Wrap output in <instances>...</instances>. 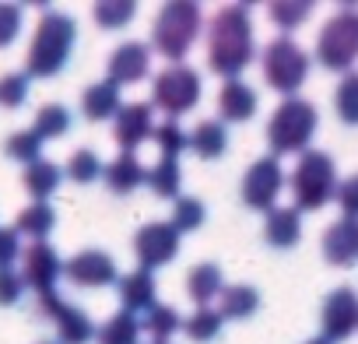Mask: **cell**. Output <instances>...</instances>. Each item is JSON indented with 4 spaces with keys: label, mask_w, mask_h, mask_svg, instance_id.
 Instances as JSON below:
<instances>
[{
    "label": "cell",
    "mask_w": 358,
    "mask_h": 344,
    "mask_svg": "<svg viewBox=\"0 0 358 344\" xmlns=\"http://www.w3.org/2000/svg\"><path fill=\"white\" fill-rule=\"evenodd\" d=\"M22 183H25V190L32 194V201H36V204H50V197H53V194H57V187L64 183V169H60L57 162L39 158V162L25 165Z\"/></svg>",
    "instance_id": "obj_24"
},
{
    "label": "cell",
    "mask_w": 358,
    "mask_h": 344,
    "mask_svg": "<svg viewBox=\"0 0 358 344\" xmlns=\"http://www.w3.org/2000/svg\"><path fill=\"white\" fill-rule=\"evenodd\" d=\"M151 141L158 144V151H162V158H179L187 151V130L179 127L176 120H165V123H158L155 127V134H151Z\"/></svg>",
    "instance_id": "obj_39"
},
{
    "label": "cell",
    "mask_w": 358,
    "mask_h": 344,
    "mask_svg": "<svg viewBox=\"0 0 358 344\" xmlns=\"http://www.w3.org/2000/svg\"><path fill=\"white\" fill-rule=\"evenodd\" d=\"M215 309L222 313V320H250L260 309V292L253 285H225Z\"/></svg>",
    "instance_id": "obj_25"
},
{
    "label": "cell",
    "mask_w": 358,
    "mask_h": 344,
    "mask_svg": "<svg viewBox=\"0 0 358 344\" xmlns=\"http://www.w3.org/2000/svg\"><path fill=\"white\" fill-rule=\"evenodd\" d=\"M25 99H29L25 71H15V74L0 78V106H4V109H18V106H25Z\"/></svg>",
    "instance_id": "obj_40"
},
{
    "label": "cell",
    "mask_w": 358,
    "mask_h": 344,
    "mask_svg": "<svg viewBox=\"0 0 358 344\" xmlns=\"http://www.w3.org/2000/svg\"><path fill=\"white\" fill-rule=\"evenodd\" d=\"M187 148L204 158V162H215L229 151V127L222 120H201L190 134H187Z\"/></svg>",
    "instance_id": "obj_21"
},
{
    "label": "cell",
    "mask_w": 358,
    "mask_h": 344,
    "mask_svg": "<svg viewBox=\"0 0 358 344\" xmlns=\"http://www.w3.org/2000/svg\"><path fill=\"white\" fill-rule=\"evenodd\" d=\"M316 60L327 71L348 74L358 60V8L344 4L316 36Z\"/></svg>",
    "instance_id": "obj_7"
},
{
    "label": "cell",
    "mask_w": 358,
    "mask_h": 344,
    "mask_svg": "<svg viewBox=\"0 0 358 344\" xmlns=\"http://www.w3.org/2000/svg\"><path fill=\"white\" fill-rule=\"evenodd\" d=\"M74 43H78V25L74 18L60 15V11H50L43 8V18L36 25V36L29 43V53H25V78H57L71 53H74Z\"/></svg>",
    "instance_id": "obj_2"
},
{
    "label": "cell",
    "mask_w": 358,
    "mask_h": 344,
    "mask_svg": "<svg viewBox=\"0 0 358 344\" xmlns=\"http://www.w3.org/2000/svg\"><path fill=\"white\" fill-rule=\"evenodd\" d=\"M25 295V281L18 271H0V306H18V299Z\"/></svg>",
    "instance_id": "obj_43"
},
{
    "label": "cell",
    "mask_w": 358,
    "mask_h": 344,
    "mask_svg": "<svg viewBox=\"0 0 358 344\" xmlns=\"http://www.w3.org/2000/svg\"><path fill=\"white\" fill-rule=\"evenodd\" d=\"M292 197H295V211H320L334 201L337 194V165L327 151L309 148L299 155V165L292 172Z\"/></svg>",
    "instance_id": "obj_5"
},
{
    "label": "cell",
    "mask_w": 358,
    "mask_h": 344,
    "mask_svg": "<svg viewBox=\"0 0 358 344\" xmlns=\"http://www.w3.org/2000/svg\"><path fill=\"white\" fill-rule=\"evenodd\" d=\"M141 330H144V334H151V341L169 344V337H172V334L183 330V316H179V309H176V306H155V309H148V313H144Z\"/></svg>",
    "instance_id": "obj_32"
},
{
    "label": "cell",
    "mask_w": 358,
    "mask_h": 344,
    "mask_svg": "<svg viewBox=\"0 0 358 344\" xmlns=\"http://www.w3.org/2000/svg\"><path fill=\"white\" fill-rule=\"evenodd\" d=\"M120 106H123V95L113 81H95V85H88L81 92V116L92 120V123L113 120L120 113Z\"/></svg>",
    "instance_id": "obj_20"
},
{
    "label": "cell",
    "mask_w": 358,
    "mask_h": 344,
    "mask_svg": "<svg viewBox=\"0 0 358 344\" xmlns=\"http://www.w3.org/2000/svg\"><path fill=\"white\" fill-rule=\"evenodd\" d=\"M4 155L22 162V165H32L43 158V141L32 134V130H15L8 141H4Z\"/></svg>",
    "instance_id": "obj_38"
},
{
    "label": "cell",
    "mask_w": 358,
    "mask_h": 344,
    "mask_svg": "<svg viewBox=\"0 0 358 344\" xmlns=\"http://www.w3.org/2000/svg\"><path fill=\"white\" fill-rule=\"evenodd\" d=\"M222 327H225V320H222V313H218L215 306H197V309L183 320V334H187L190 341H197V344L215 341V337L222 334Z\"/></svg>",
    "instance_id": "obj_31"
},
{
    "label": "cell",
    "mask_w": 358,
    "mask_h": 344,
    "mask_svg": "<svg viewBox=\"0 0 358 344\" xmlns=\"http://www.w3.org/2000/svg\"><path fill=\"white\" fill-rule=\"evenodd\" d=\"M306 344H327V341H323V337H313V341H306Z\"/></svg>",
    "instance_id": "obj_45"
},
{
    "label": "cell",
    "mask_w": 358,
    "mask_h": 344,
    "mask_svg": "<svg viewBox=\"0 0 358 344\" xmlns=\"http://www.w3.org/2000/svg\"><path fill=\"white\" fill-rule=\"evenodd\" d=\"M57 229V211H53V204H29V208H22L18 211V218H15V232L18 236H25V239H32V243H46V236Z\"/></svg>",
    "instance_id": "obj_27"
},
{
    "label": "cell",
    "mask_w": 358,
    "mask_h": 344,
    "mask_svg": "<svg viewBox=\"0 0 358 344\" xmlns=\"http://www.w3.org/2000/svg\"><path fill=\"white\" fill-rule=\"evenodd\" d=\"M36 309H39L43 320H50V323L57 327V334H60L57 344H88V341H95V323H92V316H88L81 306L67 302L60 292L39 295Z\"/></svg>",
    "instance_id": "obj_9"
},
{
    "label": "cell",
    "mask_w": 358,
    "mask_h": 344,
    "mask_svg": "<svg viewBox=\"0 0 358 344\" xmlns=\"http://www.w3.org/2000/svg\"><path fill=\"white\" fill-rule=\"evenodd\" d=\"M222 288H225V274H222V267L218 264H197L190 274H187V292H190V299L197 302V306H211L218 295H222Z\"/></svg>",
    "instance_id": "obj_28"
},
{
    "label": "cell",
    "mask_w": 358,
    "mask_h": 344,
    "mask_svg": "<svg viewBox=\"0 0 358 344\" xmlns=\"http://www.w3.org/2000/svg\"><path fill=\"white\" fill-rule=\"evenodd\" d=\"M102 169H106V162H102V158H99L92 148H78V151L67 158L64 176H67L71 183H81V187H88V183L102 180Z\"/></svg>",
    "instance_id": "obj_33"
},
{
    "label": "cell",
    "mask_w": 358,
    "mask_h": 344,
    "mask_svg": "<svg viewBox=\"0 0 358 344\" xmlns=\"http://www.w3.org/2000/svg\"><path fill=\"white\" fill-rule=\"evenodd\" d=\"M260 71H264V81L281 92L285 99H292L306 78H309V53L292 39V36H278L264 46L260 53Z\"/></svg>",
    "instance_id": "obj_6"
},
{
    "label": "cell",
    "mask_w": 358,
    "mask_h": 344,
    "mask_svg": "<svg viewBox=\"0 0 358 344\" xmlns=\"http://www.w3.org/2000/svg\"><path fill=\"white\" fill-rule=\"evenodd\" d=\"M148 74H151V50H148V43L127 39V43H120V46L109 53L106 81H113L116 88L137 85V81H144Z\"/></svg>",
    "instance_id": "obj_16"
},
{
    "label": "cell",
    "mask_w": 358,
    "mask_h": 344,
    "mask_svg": "<svg viewBox=\"0 0 358 344\" xmlns=\"http://www.w3.org/2000/svg\"><path fill=\"white\" fill-rule=\"evenodd\" d=\"M22 281L25 288H32L36 295L57 292V281L64 278V260L50 243H32L22 250Z\"/></svg>",
    "instance_id": "obj_13"
},
{
    "label": "cell",
    "mask_w": 358,
    "mask_h": 344,
    "mask_svg": "<svg viewBox=\"0 0 358 344\" xmlns=\"http://www.w3.org/2000/svg\"><path fill=\"white\" fill-rule=\"evenodd\" d=\"M334 109L341 116V123L358 127V71H348L334 92Z\"/></svg>",
    "instance_id": "obj_36"
},
{
    "label": "cell",
    "mask_w": 358,
    "mask_h": 344,
    "mask_svg": "<svg viewBox=\"0 0 358 344\" xmlns=\"http://www.w3.org/2000/svg\"><path fill=\"white\" fill-rule=\"evenodd\" d=\"M43 344H53V341H43Z\"/></svg>",
    "instance_id": "obj_47"
},
{
    "label": "cell",
    "mask_w": 358,
    "mask_h": 344,
    "mask_svg": "<svg viewBox=\"0 0 358 344\" xmlns=\"http://www.w3.org/2000/svg\"><path fill=\"white\" fill-rule=\"evenodd\" d=\"M179 253V232L169 222H148L137 229L134 236V257H137V271H158L165 264H172Z\"/></svg>",
    "instance_id": "obj_11"
},
{
    "label": "cell",
    "mask_w": 358,
    "mask_h": 344,
    "mask_svg": "<svg viewBox=\"0 0 358 344\" xmlns=\"http://www.w3.org/2000/svg\"><path fill=\"white\" fill-rule=\"evenodd\" d=\"M151 344H162V341H151Z\"/></svg>",
    "instance_id": "obj_46"
},
{
    "label": "cell",
    "mask_w": 358,
    "mask_h": 344,
    "mask_svg": "<svg viewBox=\"0 0 358 344\" xmlns=\"http://www.w3.org/2000/svg\"><path fill=\"white\" fill-rule=\"evenodd\" d=\"M257 57V39H253V22L246 4H229L222 8L211 25H208V67L232 81L239 78Z\"/></svg>",
    "instance_id": "obj_1"
},
{
    "label": "cell",
    "mask_w": 358,
    "mask_h": 344,
    "mask_svg": "<svg viewBox=\"0 0 358 344\" xmlns=\"http://www.w3.org/2000/svg\"><path fill=\"white\" fill-rule=\"evenodd\" d=\"M144 187L162 197V201H179V190H183V172H179V162L172 158H158L148 172H144Z\"/></svg>",
    "instance_id": "obj_26"
},
{
    "label": "cell",
    "mask_w": 358,
    "mask_h": 344,
    "mask_svg": "<svg viewBox=\"0 0 358 344\" xmlns=\"http://www.w3.org/2000/svg\"><path fill=\"white\" fill-rule=\"evenodd\" d=\"M316 127H320V113L309 99H285L274 116L267 120V144H271V155L281 158V155H302L309 151V141L316 137Z\"/></svg>",
    "instance_id": "obj_4"
},
{
    "label": "cell",
    "mask_w": 358,
    "mask_h": 344,
    "mask_svg": "<svg viewBox=\"0 0 358 344\" xmlns=\"http://www.w3.org/2000/svg\"><path fill=\"white\" fill-rule=\"evenodd\" d=\"M141 341V320L134 313H113L102 327H95V344H137Z\"/></svg>",
    "instance_id": "obj_29"
},
{
    "label": "cell",
    "mask_w": 358,
    "mask_h": 344,
    "mask_svg": "<svg viewBox=\"0 0 358 344\" xmlns=\"http://www.w3.org/2000/svg\"><path fill=\"white\" fill-rule=\"evenodd\" d=\"M334 201L341 204L344 218H355V222H358V172H355V176H348V180H341V183H337V194H334Z\"/></svg>",
    "instance_id": "obj_42"
},
{
    "label": "cell",
    "mask_w": 358,
    "mask_h": 344,
    "mask_svg": "<svg viewBox=\"0 0 358 344\" xmlns=\"http://www.w3.org/2000/svg\"><path fill=\"white\" fill-rule=\"evenodd\" d=\"M320 337L327 344H337V341H348L355 330H358V292L355 288H334L327 299H323V309H320Z\"/></svg>",
    "instance_id": "obj_12"
},
{
    "label": "cell",
    "mask_w": 358,
    "mask_h": 344,
    "mask_svg": "<svg viewBox=\"0 0 358 344\" xmlns=\"http://www.w3.org/2000/svg\"><path fill=\"white\" fill-rule=\"evenodd\" d=\"M323 260L334 267H351L358 264V222L355 218H341L323 232Z\"/></svg>",
    "instance_id": "obj_17"
},
{
    "label": "cell",
    "mask_w": 358,
    "mask_h": 344,
    "mask_svg": "<svg viewBox=\"0 0 358 344\" xmlns=\"http://www.w3.org/2000/svg\"><path fill=\"white\" fill-rule=\"evenodd\" d=\"M204 222H208V208H204L201 197H179L176 208H172V218H169V225L179 236H183V232H197Z\"/></svg>",
    "instance_id": "obj_35"
},
{
    "label": "cell",
    "mask_w": 358,
    "mask_h": 344,
    "mask_svg": "<svg viewBox=\"0 0 358 344\" xmlns=\"http://www.w3.org/2000/svg\"><path fill=\"white\" fill-rule=\"evenodd\" d=\"M71 109L67 106H60V102H46L39 113H36V123H32V134L46 144V141H57V137H64L67 130H71Z\"/></svg>",
    "instance_id": "obj_30"
},
{
    "label": "cell",
    "mask_w": 358,
    "mask_h": 344,
    "mask_svg": "<svg viewBox=\"0 0 358 344\" xmlns=\"http://www.w3.org/2000/svg\"><path fill=\"white\" fill-rule=\"evenodd\" d=\"M15 260H22V236L0 225V271H8Z\"/></svg>",
    "instance_id": "obj_44"
},
{
    "label": "cell",
    "mask_w": 358,
    "mask_h": 344,
    "mask_svg": "<svg viewBox=\"0 0 358 344\" xmlns=\"http://www.w3.org/2000/svg\"><path fill=\"white\" fill-rule=\"evenodd\" d=\"M264 239L274 250H292L302 239V215L295 208H271L264 222Z\"/></svg>",
    "instance_id": "obj_22"
},
{
    "label": "cell",
    "mask_w": 358,
    "mask_h": 344,
    "mask_svg": "<svg viewBox=\"0 0 358 344\" xmlns=\"http://www.w3.org/2000/svg\"><path fill=\"white\" fill-rule=\"evenodd\" d=\"M257 106H260V95H257V88H250L243 78L225 81L222 92H218V113H222V123H246V120H253Z\"/></svg>",
    "instance_id": "obj_18"
},
{
    "label": "cell",
    "mask_w": 358,
    "mask_h": 344,
    "mask_svg": "<svg viewBox=\"0 0 358 344\" xmlns=\"http://www.w3.org/2000/svg\"><path fill=\"white\" fill-rule=\"evenodd\" d=\"M116 288H120V306H123V313H134V316H137V313H148V309L158 306V285H155V278H151L148 271L120 274Z\"/></svg>",
    "instance_id": "obj_19"
},
{
    "label": "cell",
    "mask_w": 358,
    "mask_h": 344,
    "mask_svg": "<svg viewBox=\"0 0 358 344\" xmlns=\"http://www.w3.org/2000/svg\"><path fill=\"white\" fill-rule=\"evenodd\" d=\"M201 95H204V81L187 64H169L151 81V109H162L169 120H179L183 113H190L201 102Z\"/></svg>",
    "instance_id": "obj_8"
},
{
    "label": "cell",
    "mask_w": 358,
    "mask_h": 344,
    "mask_svg": "<svg viewBox=\"0 0 358 344\" xmlns=\"http://www.w3.org/2000/svg\"><path fill=\"white\" fill-rule=\"evenodd\" d=\"M285 187V169L274 155H264L257 158L250 169H246V176H243V204L250 211H271L278 208V194Z\"/></svg>",
    "instance_id": "obj_10"
},
{
    "label": "cell",
    "mask_w": 358,
    "mask_h": 344,
    "mask_svg": "<svg viewBox=\"0 0 358 344\" xmlns=\"http://www.w3.org/2000/svg\"><path fill=\"white\" fill-rule=\"evenodd\" d=\"M271 22L281 29V32H295L299 25H306V18L313 15V4L309 0H278V4L267 8Z\"/></svg>",
    "instance_id": "obj_37"
},
{
    "label": "cell",
    "mask_w": 358,
    "mask_h": 344,
    "mask_svg": "<svg viewBox=\"0 0 358 344\" xmlns=\"http://www.w3.org/2000/svg\"><path fill=\"white\" fill-rule=\"evenodd\" d=\"M92 15H95L99 29L116 32V29H127L137 18V4H134V0H102V4L92 8Z\"/></svg>",
    "instance_id": "obj_34"
},
{
    "label": "cell",
    "mask_w": 358,
    "mask_h": 344,
    "mask_svg": "<svg viewBox=\"0 0 358 344\" xmlns=\"http://www.w3.org/2000/svg\"><path fill=\"white\" fill-rule=\"evenodd\" d=\"M22 36V8L0 0V50L15 46V39Z\"/></svg>",
    "instance_id": "obj_41"
},
{
    "label": "cell",
    "mask_w": 358,
    "mask_h": 344,
    "mask_svg": "<svg viewBox=\"0 0 358 344\" xmlns=\"http://www.w3.org/2000/svg\"><path fill=\"white\" fill-rule=\"evenodd\" d=\"M155 134V109L151 102H123L120 113L113 116V141L120 144V151L137 155V148L144 141H151Z\"/></svg>",
    "instance_id": "obj_15"
},
{
    "label": "cell",
    "mask_w": 358,
    "mask_h": 344,
    "mask_svg": "<svg viewBox=\"0 0 358 344\" xmlns=\"http://www.w3.org/2000/svg\"><path fill=\"white\" fill-rule=\"evenodd\" d=\"M64 278L78 288H106L120 281V267L102 250H81L71 260H64Z\"/></svg>",
    "instance_id": "obj_14"
},
{
    "label": "cell",
    "mask_w": 358,
    "mask_h": 344,
    "mask_svg": "<svg viewBox=\"0 0 358 344\" xmlns=\"http://www.w3.org/2000/svg\"><path fill=\"white\" fill-rule=\"evenodd\" d=\"M144 162L137 158V155H130V151H120L106 169H102V180H106V187L113 190V194H130V190H137V187H144Z\"/></svg>",
    "instance_id": "obj_23"
},
{
    "label": "cell",
    "mask_w": 358,
    "mask_h": 344,
    "mask_svg": "<svg viewBox=\"0 0 358 344\" xmlns=\"http://www.w3.org/2000/svg\"><path fill=\"white\" fill-rule=\"evenodd\" d=\"M204 29V11L194 0H172L165 4L151 25V43L148 50L158 53L169 64H183V57L194 50L197 36Z\"/></svg>",
    "instance_id": "obj_3"
}]
</instances>
